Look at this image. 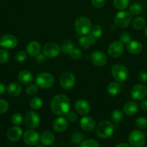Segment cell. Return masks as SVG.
<instances>
[{"label": "cell", "instance_id": "cell-1", "mask_svg": "<svg viewBox=\"0 0 147 147\" xmlns=\"http://www.w3.org/2000/svg\"><path fill=\"white\" fill-rule=\"evenodd\" d=\"M52 112L57 116L66 115L70 110V100L69 98L63 94H59L54 96L50 102Z\"/></svg>", "mask_w": 147, "mask_h": 147}, {"label": "cell", "instance_id": "cell-2", "mask_svg": "<svg viewBox=\"0 0 147 147\" xmlns=\"http://www.w3.org/2000/svg\"><path fill=\"white\" fill-rule=\"evenodd\" d=\"M74 27L79 34L86 35L92 30V22L90 20L86 17H79L75 20Z\"/></svg>", "mask_w": 147, "mask_h": 147}, {"label": "cell", "instance_id": "cell-3", "mask_svg": "<svg viewBox=\"0 0 147 147\" xmlns=\"http://www.w3.org/2000/svg\"><path fill=\"white\" fill-rule=\"evenodd\" d=\"M115 127L111 122L102 121L97 127V134L101 139H108L113 134Z\"/></svg>", "mask_w": 147, "mask_h": 147}, {"label": "cell", "instance_id": "cell-4", "mask_svg": "<svg viewBox=\"0 0 147 147\" xmlns=\"http://www.w3.org/2000/svg\"><path fill=\"white\" fill-rule=\"evenodd\" d=\"M111 73L114 79L117 82H120V83L125 81L129 76L128 68L121 64L114 65L111 69Z\"/></svg>", "mask_w": 147, "mask_h": 147}, {"label": "cell", "instance_id": "cell-5", "mask_svg": "<svg viewBox=\"0 0 147 147\" xmlns=\"http://www.w3.org/2000/svg\"><path fill=\"white\" fill-rule=\"evenodd\" d=\"M35 82L38 87L43 89H48L53 86L55 80L54 77L50 73L44 72L37 75Z\"/></svg>", "mask_w": 147, "mask_h": 147}, {"label": "cell", "instance_id": "cell-6", "mask_svg": "<svg viewBox=\"0 0 147 147\" xmlns=\"http://www.w3.org/2000/svg\"><path fill=\"white\" fill-rule=\"evenodd\" d=\"M131 20H132V14L129 11H121L115 15L114 22L118 27L125 28L131 24Z\"/></svg>", "mask_w": 147, "mask_h": 147}, {"label": "cell", "instance_id": "cell-7", "mask_svg": "<svg viewBox=\"0 0 147 147\" xmlns=\"http://www.w3.org/2000/svg\"><path fill=\"white\" fill-rule=\"evenodd\" d=\"M145 135L139 130L133 131L128 136V142L133 147H142L145 144Z\"/></svg>", "mask_w": 147, "mask_h": 147}, {"label": "cell", "instance_id": "cell-8", "mask_svg": "<svg viewBox=\"0 0 147 147\" xmlns=\"http://www.w3.org/2000/svg\"><path fill=\"white\" fill-rule=\"evenodd\" d=\"M61 53V47L57 43L48 42L44 45L43 48V53L46 57L54 58L58 57Z\"/></svg>", "mask_w": 147, "mask_h": 147}, {"label": "cell", "instance_id": "cell-9", "mask_svg": "<svg viewBox=\"0 0 147 147\" xmlns=\"http://www.w3.org/2000/svg\"><path fill=\"white\" fill-rule=\"evenodd\" d=\"M23 141L27 146H35L38 144L40 141V136L37 131L30 129L26 131L23 134Z\"/></svg>", "mask_w": 147, "mask_h": 147}, {"label": "cell", "instance_id": "cell-10", "mask_svg": "<svg viewBox=\"0 0 147 147\" xmlns=\"http://www.w3.org/2000/svg\"><path fill=\"white\" fill-rule=\"evenodd\" d=\"M60 85L63 89H69L72 88L74 86L76 79H75L74 75L71 72H64L61 74L60 77Z\"/></svg>", "mask_w": 147, "mask_h": 147}, {"label": "cell", "instance_id": "cell-11", "mask_svg": "<svg viewBox=\"0 0 147 147\" xmlns=\"http://www.w3.org/2000/svg\"><path fill=\"white\" fill-rule=\"evenodd\" d=\"M40 116L36 112L32 111H28L24 116V123H25L26 126L31 129H34L38 127L40 125Z\"/></svg>", "mask_w": 147, "mask_h": 147}, {"label": "cell", "instance_id": "cell-12", "mask_svg": "<svg viewBox=\"0 0 147 147\" xmlns=\"http://www.w3.org/2000/svg\"><path fill=\"white\" fill-rule=\"evenodd\" d=\"M147 95V88L143 84H137L132 88L131 96L134 100H141Z\"/></svg>", "mask_w": 147, "mask_h": 147}, {"label": "cell", "instance_id": "cell-13", "mask_svg": "<svg viewBox=\"0 0 147 147\" xmlns=\"http://www.w3.org/2000/svg\"><path fill=\"white\" fill-rule=\"evenodd\" d=\"M124 50L123 43L120 41H115L111 43L108 49V54L110 57L117 58L121 56Z\"/></svg>", "mask_w": 147, "mask_h": 147}, {"label": "cell", "instance_id": "cell-14", "mask_svg": "<svg viewBox=\"0 0 147 147\" xmlns=\"http://www.w3.org/2000/svg\"><path fill=\"white\" fill-rule=\"evenodd\" d=\"M91 61L97 67H102L107 63L108 58L103 52L100 50H96L91 55Z\"/></svg>", "mask_w": 147, "mask_h": 147}, {"label": "cell", "instance_id": "cell-15", "mask_svg": "<svg viewBox=\"0 0 147 147\" xmlns=\"http://www.w3.org/2000/svg\"><path fill=\"white\" fill-rule=\"evenodd\" d=\"M17 38L12 34H4L0 38V45L1 47L7 49H14L17 46Z\"/></svg>", "mask_w": 147, "mask_h": 147}, {"label": "cell", "instance_id": "cell-16", "mask_svg": "<svg viewBox=\"0 0 147 147\" xmlns=\"http://www.w3.org/2000/svg\"><path fill=\"white\" fill-rule=\"evenodd\" d=\"M75 110L80 115H86L89 113L91 107L89 103L84 99H79L76 100L74 104Z\"/></svg>", "mask_w": 147, "mask_h": 147}, {"label": "cell", "instance_id": "cell-17", "mask_svg": "<svg viewBox=\"0 0 147 147\" xmlns=\"http://www.w3.org/2000/svg\"><path fill=\"white\" fill-rule=\"evenodd\" d=\"M22 136V129L19 126H14L10 128L7 131V136L11 142H17Z\"/></svg>", "mask_w": 147, "mask_h": 147}, {"label": "cell", "instance_id": "cell-18", "mask_svg": "<svg viewBox=\"0 0 147 147\" xmlns=\"http://www.w3.org/2000/svg\"><path fill=\"white\" fill-rule=\"evenodd\" d=\"M68 126H69V123H68L67 119L62 116L56 119L53 122V129L57 132L64 131L68 128Z\"/></svg>", "mask_w": 147, "mask_h": 147}, {"label": "cell", "instance_id": "cell-19", "mask_svg": "<svg viewBox=\"0 0 147 147\" xmlns=\"http://www.w3.org/2000/svg\"><path fill=\"white\" fill-rule=\"evenodd\" d=\"M41 51V45L37 41H31L26 46V53L30 56H36Z\"/></svg>", "mask_w": 147, "mask_h": 147}, {"label": "cell", "instance_id": "cell-20", "mask_svg": "<svg viewBox=\"0 0 147 147\" xmlns=\"http://www.w3.org/2000/svg\"><path fill=\"white\" fill-rule=\"evenodd\" d=\"M95 121L93 118L89 116H84L80 120V126L85 131H91L95 127Z\"/></svg>", "mask_w": 147, "mask_h": 147}, {"label": "cell", "instance_id": "cell-21", "mask_svg": "<svg viewBox=\"0 0 147 147\" xmlns=\"http://www.w3.org/2000/svg\"><path fill=\"white\" fill-rule=\"evenodd\" d=\"M34 76L33 73L27 70H23L19 73L18 80L22 84L28 85L33 81Z\"/></svg>", "mask_w": 147, "mask_h": 147}, {"label": "cell", "instance_id": "cell-22", "mask_svg": "<svg viewBox=\"0 0 147 147\" xmlns=\"http://www.w3.org/2000/svg\"><path fill=\"white\" fill-rule=\"evenodd\" d=\"M126 49L128 53L131 54H139L143 50V45L140 42L136 40H131L126 45Z\"/></svg>", "mask_w": 147, "mask_h": 147}, {"label": "cell", "instance_id": "cell-23", "mask_svg": "<svg viewBox=\"0 0 147 147\" xmlns=\"http://www.w3.org/2000/svg\"><path fill=\"white\" fill-rule=\"evenodd\" d=\"M138 111V105L134 101H128L123 107V112L127 116H134Z\"/></svg>", "mask_w": 147, "mask_h": 147}, {"label": "cell", "instance_id": "cell-24", "mask_svg": "<svg viewBox=\"0 0 147 147\" xmlns=\"http://www.w3.org/2000/svg\"><path fill=\"white\" fill-rule=\"evenodd\" d=\"M7 91L9 94L13 97H17L20 96L22 92V87L19 83H11L8 85L7 88Z\"/></svg>", "mask_w": 147, "mask_h": 147}, {"label": "cell", "instance_id": "cell-25", "mask_svg": "<svg viewBox=\"0 0 147 147\" xmlns=\"http://www.w3.org/2000/svg\"><path fill=\"white\" fill-rule=\"evenodd\" d=\"M55 141V136L52 132L45 131L40 136V142L45 146H50Z\"/></svg>", "mask_w": 147, "mask_h": 147}, {"label": "cell", "instance_id": "cell-26", "mask_svg": "<svg viewBox=\"0 0 147 147\" xmlns=\"http://www.w3.org/2000/svg\"><path fill=\"white\" fill-rule=\"evenodd\" d=\"M120 92V87L118 83L111 82L107 87V93L111 97H116Z\"/></svg>", "mask_w": 147, "mask_h": 147}, {"label": "cell", "instance_id": "cell-27", "mask_svg": "<svg viewBox=\"0 0 147 147\" xmlns=\"http://www.w3.org/2000/svg\"><path fill=\"white\" fill-rule=\"evenodd\" d=\"M124 119V115L123 113L120 110H117L113 111L111 113V120L114 122V123H120Z\"/></svg>", "mask_w": 147, "mask_h": 147}, {"label": "cell", "instance_id": "cell-28", "mask_svg": "<svg viewBox=\"0 0 147 147\" xmlns=\"http://www.w3.org/2000/svg\"><path fill=\"white\" fill-rule=\"evenodd\" d=\"M146 21L143 17H138L136 18H135L133 21V27L135 30H142L144 27H145Z\"/></svg>", "mask_w": 147, "mask_h": 147}, {"label": "cell", "instance_id": "cell-29", "mask_svg": "<svg viewBox=\"0 0 147 147\" xmlns=\"http://www.w3.org/2000/svg\"><path fill=\"white\" fill-rule=\"evenodd\" d=\"M30 108L33 110H39L43 106V100L39 97H34L31 99L30 103Z\"/></svg>", "mask_w": 147, "mask_h": 147}, {"label": "cell", "instance_id": "cell-30", "mask_svg": "<svg viewBox=\"0 0 147 147\" xmlns=\"http://www.w3.org/2000/svg\"><path fill=\"white\" fill-rule=\"evenodd\" d=\"M114 7L120 10H123L128 7L129 0H113Z\"/></svg>", "mask_w": 147, "mask_h": 147}, {"label": "cell", "instance_id": "cell-31", "mask_svg": "<svg viewBox=\"0 0 147 147\" xmlns=\"http://www.w3.org/2000/svg\"><path fill=\"white\" fill-rule=\"evenodd\" d=\"M141 11H142V7L141 4H138V3L133 4L129 8V12L132 15H138L141 14Z\"/></svg>", "mask_w": 147, "mask_h": 147}, {"label": "cell", "instance_id": "cell-32", "mask_svg": "<svg viewBox=\"0 0 147 147\" xmlns=\"http://www.w3.org/2000/svg\"><path fill=\"white\" fill-rule=\"evenodd\" d=\"M102 28L99 25H95L93 27H92L91 30V34L95 37L96 40L100 38L102 34Z\"/></svg>", "mask_w": 147, "mask_h": 147}, {"label": "cell", "instance_id": "cell-33", "mask_svg": "<svg viewBox=\"0 0 147 147\" xmlns=\"http://www.w3.org/2000/svg\"><path fill=\"white\" fill-rule=\"evenodd\" d=\"M92 45L90 40L88 38V37H81L79 39V45L82 47V49H88L90 45Z\"/></svg>", "mask_w": 147, "mask_h": 147}, {"label": "cell", "instance_id": "cell-34", "mask_svg": "<svg viewBox=\"0 0 147 147\" xmlns=\"http://www.w3.org/2000/svg\"><path fill=\"white\" fill-rule=\"evenodd\" d=\"M135 125L140 129H145L147 128V119L145 117H138L135 121Z\"/></svg>", "mask_w": 147, "mask_h": 147}, {"label": "cell", "instance_id": "cell-35", "mask_svg": "<svg viewBox=\"0 0 147 147\" xmlns=\"http://www.w3.org/2000/svg\"><path fill=\"white\" fill-rule=\"evenodd\" d=\"M74 45L73 43L71 41L66 40V41L63 42V44L61 46V50L64 54H69V52L74 48Z\"/></svg>", "mask_w": 147, "mask_h": 147}, {"label": "cell", "instance_id": "cell-36", "mask_svg": "<svg viewBox=\"0 0 147 147\" xmlns=\"http://www.w3.org/2000/svg\"><path fill=\"white\" fill-rule=\"evenodd\" d=\"M80 147H100L99 143L94 139H86L81 143Z\"/></svg>", "mask_w": 147, "mask_h": 147}, {"label": "cell", "instance_id": "cell-37", "mask_svg": "<svg viewBox=\"0 0 147 147\" xmlns=\"http://www.w3.org/2000/svg\"><path fill=\"white\" fill-rule=\"evenodd\" d=\"M69 56L74 60H79L82 57V52L79 49L74 47L69 53Z\"/></svg>", "mask_w": 147, "mask_h": 147}, {"label": "cell", "instance_id": "cell-38", "mask_svg": "<svg viewBox=\"0 0 147 147\" xmlns=\"http://www.w3.org/2000/svg\"><path fill=\"white\" fill-rule=\"evenodd\" d=\"M12 122L15 126H20L23 122V117L20 113H15L12 115L11 119Z\"/></svg>", "mask_w": 147, "mask_h": 147}, {"label": "cell", "instance_id": "cell-39", "mask_svg": "<svg viewBox=\"0 0 147 147\" xmlns=\"http://www.w3.org/2000/svg\"><path fill=\"white\" fill-rule=\"evenodd\" d=\"M27 53L26 52L23 51V50H20V51H18L15 54V56H14V58L19 63H22V62L25 61L26 59H27Z\"/></svg>", "mask_w": 147, "mask_h": 147}, {"label": "cell", "instance_id": "cell-40", "mask_svg": "<svg viewBox=\"0 0 147 147\" xmlns=\"http://www.w3.org/2000/svg\"><path fill=\"white\" fill-rule=\"evenodd\" d=\"M10 59V53L7 50L4 49H0V63H7Z\"/></svg>", "mask_w": 147, "mask_h": 147}, {"label": "cell", "instance_id": "cell-41", "mask_svg": "<svg viewBox=\"0 0 147 147\" xmlns=\"http://www.w3.org/2000/svg\"><path fill=\"white\" fill-rule=\"evenodd\" d=\"M38 91V86L37 84H30L26 88V93L29 96H34Z\"/></svg>", "mask_w": 147, "mask_h": 147}, {"label": "cell", "instance_id": "cell-42", "mask_svg": "<svg viewBox=\"0 0 147 147\" xmlns=\"http://www.w3.org/2000/svg\"><path fill=\"white\" fill-rule=\"evenodd\" d=\"M83 135L80 133V132H75L74 134H73L71 136V140L74 143L76 144H79L82 142L83 140Z\"/></svg>", "mask_w": 147, "mask_h": 147}, {"label": "cell", "instance_id": "cell-43", "mask_svg": "<svg viewBox=\"0 0 147 147\" xmlns=\"http://www.w3.org/2000/svg\"><path fill=\"white\" fill-rule=\"evenodd\" d=\"M8 109L9 103H7V100L0 98V114L5 113L8 110Z\"/></svg>", "mask_w": 147, "mask_h": 147}, {"label": "cell", "instance_id": "cell-44", "mask_svg": "<svg viewBox=\"0 0 147 147\" xmlns=\"http://www.w3.org/2000/svg\"><path fill=\"white\" fill-rule=\"evenodd\" d=\"M120 40L123 44H127L131 40V35L128 32H123L120 37Z\"/></svg>", "mask_w": 147, "mask_h": 147}, {"label": "cell", "instance_id": "cell-45", "mask_svg": "<svg viewBox=\"0 0 147 147\" xmlns=\"http://www.w3.org/2000/svg\"><path fill=\"white\" fill-rule=\"evenodd\" d=\"M66 117H67L68 121L71 122H76L78 121V115L76 114L75 112L74 111H69L66 114Z\"/></svg>", "mask_w": 147, "mask_h": 147}, {"label": "cell", "instance_id": "cell-46", "mask_svg": "<svg viewBox=\"0 0 147 147\" xmlns=\"http://www.w3.org/2000/svg\"><path fill=\"white\" fill-rule=\"evenodd\" d=\"M105 3V0H92V4L95 8H102L104 7Z\"/></svg>", "mask_w": 147, "mask_h": 147}, {"label": "cell", "instance_id": "cell-47", "mask_svg": "<svg viewBox=\"0 0 147 147\" xmlns=\"http://www.w3.org/2000/svg\"><path fill=\"white\" fill-rule=\"evenodd\" d=\"M138 79L141 83L147 82V73L146 71H140L138 73Z\"/></svg>", "mask_w": 147, "mask_h": 147}, {"label": "cell", "instance_id": "cell-48", "mask_svg": "<svg viewBox=\"0 0 147 147\" xmlns=\"http://www.w3.org/2000/svg\"><path fill=\"white\" fill-rule=\"evenodd\" d=\"M46 56L43 54H38L37 55L35 56V60L37 63H43L46 61Z\"/></svg>", "mask_w": 147, "mask_h": 147}, {"label": "cell", "instance_id": "cell-49", "mask_svg": "<svg viewBox=\"0 0 147 147\" xmlns=\"http://www.w3.org/2000/svg\"><path fill=\"white\" fill-rule=\"evenodd\" d=\"M140 107L143 111H147V100H144L140 103Z\"/></svg>", "mask_w": 147, "mask_h": 147}, {"label": "cell", "instance_id": "cell-50", "mask_svg": "<svg viewBox=\"0 0 147 147\" xmlns=\"http://www.w3.org/2000/svg\"><path fill=\"white\" fill-rule=\"evenodd\" d=\"M7 90V88L4 86V83H0V95H3Z\"/></svg>", "mask_w": 147, "mask_h": 147}, {"label": "cell", "instance_id": "cell-51", "mask_svg": "<svg viewBox=\"0 0 147 147\" xmlns=\"http://www.w3.org/2000/svg\"><path fill=\"white\" fill-rule=\"evenodd\" d=\"M88 38L89 39V40H90V42H91V43H92V44H94V43H95V40H96V39H95V37H94L92 35V34H89V35H88Z\"/></svg>", "mask_w": 147, "mask_h": 147}, {"label": "cell", "instance_id": "cell-52", "mask_svg": "<svg viewBox=\"0 0 147 147\" xmlns=\"http://www.w3.org/2000/svg\"><path fill=\"white\" fill-rule=\"evenodd\" d=\"M115 147H130V146L125 143H120L117 144Z\"/></svg>", "mask_w": 147, "mask_h": 147}, {"label": "cell", "instance_id": "cell-53", "mask_svg": "<svg viewBox=\"0 0 147 147\" xmlns=\"http://www.w3.org/2000/svg\"><path fill=\"white\" fill-rule=\"evenodd\" d=\"M144 34L147 37V26L145 27V30H144Z\"/></svg>", "mask_w": 147, "mask_h": 147}, {"label": "cell", "instance_id": "cell-54", "mask_svg": "<svg viewBox=\"0 0 147 147\" xmlns=\"http://www.w3.org/2000/svg\"><path fill=\"white\" fill-rule=\"evenodd\" d=\"M37 147H45L44 146H37Z\"/></svg>", "mask_w": 147, "mask_h": 147}, {"label": "cell", "instance_id": "cell-55", "mask_svg": "<svg viewBox=\"0 0 147 147\" xmlns=\"http://www.w3.org/2000/svg\"><path fill=\"white\" fill-rule=\"evenodd\" d=\"M146 139H147V133H146Z\"/></svg>", "mask_w": 147, "mask_h": 147}, {"label": "cell", "instance_id": "cell-56", "mask_svg": "<svg viewBox=\"0 0 147 147\" xmlns=\"http://www.w3.org/2000/svg\"><path fill=\"white\" fill-rule=\"evenodd\" d=\"M52 147H56V146H52Z\"/></svg>", "mask_w": 147, "mask_h": 147}, {"label": "cell", "instance_id": "cell-57", "mask_svg": "<svg viewBox=\"0 0 147 147\" xmlns=\"http://www.w3.org/2000/svg\"><path fill=\"white\" fill-rule=\"evenodd\" d=\"M74 147H78V146H74Z\"/></svg>", "mask_w": 147, "mask_h": 147}, {"label": "cell", "instance_id": "cell-58", "mask_svg": "<svg viewBox=\"0 0 147 147\" xmlns=\"http://www.w3.org/2000/svg\"><path fill=\"white\" fill-rule=\"evenodd\" d=\"M0 47H1V45H0Z\"/></svg>", "mask_w": 147, "mask_h": 147}]
</instances>
